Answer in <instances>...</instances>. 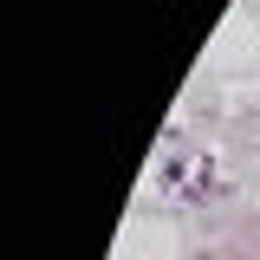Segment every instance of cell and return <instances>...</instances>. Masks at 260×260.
<instances>
[{
    "instance_id": "1",
    "label": "cell",
    "mask_w": 260,
    "mask_h": 260,
    "mask_svg": "<svg viewBox=\"0 0 260 260\" xmlns=\"http://www.w3.org/2000/svg\"><path fill=\"white\" fill-rule=\"evenodd\" d=\"M195 228V260H260V195L215 189L189 208Z\"/></svg>"
},
{
    "instance_id": "2",
    "label": "cell",
    "mask_w": 260,
    "mask_h": 260,
    "mask_svg": "<svg viewBox=\"0 0 260 260\" xmlns=\"http://www.w3.org/2000/svg\"><path fill=\"white\" fill-rule=\"evenodd\" d=\"M111 260H195L189 208H176V202H130L124 221H117V241H111Z\"/></svg>"
},
{
    "instance_id": "3",
    "label": "cell",
    "mask_w": 260,
    "mask_h": 260,
    "mask_svg": "<svg viewBox=\"0 0 260 260\" xmlns=\"http://www.w3.org/2000/svg\"><path fill=\"white\" fill-rule=\"evenodd\" d=\"M221 182L241 195H260V104L234 111L221 130Z\"/></svg>"
},
{
    "instance_id": "4",
    "label": "cell",
    "mask_w": 260,
    "mask_h": 260,
    "mask_svg": "<svg viewBox=\"0 0 260 260\" xmlns=\"http://www.w3.org/2000/svg\"><path fill=\"white\" fill-rule=\"evenodd\" d=\"M241 13H247V20H254V26H260V0H241Z\"/></svg>"
}]
</instances>
